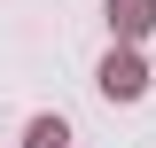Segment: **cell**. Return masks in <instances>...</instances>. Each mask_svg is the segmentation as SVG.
Listing matches in <instances>:
<instances>
[{
  "mask_svg": "<svg viewBox=\"0 0 156 148\" xmlns=\"http://www.w3.org/2000/svg\"><path fill=\"white\" fill-rule=\"evenodd\" d=\"M62 140H70V132H62V117H39V125H31V140H23V148H62Z\"/></svg>",
  "mask_w": 156,
  "mask_h": 148,
  "instance_id": "3",
  "label": "cell"
},
{
  "mask_svg": "<svg viewBox=\"0 0 156 148\" xmlns=\"http://www.w3.org/2000/svg\"><path fill=\"white\" fill-rule=\"evenodd\" d=\"M101 86H109L117 101H125V93H140V62H133V55H109V62H101Z\"/></svg>",
  "mask_w": 156,
  "mask_h": 148,
  "instance_id": "1",
  "label": "cell"
},
{
  "mask_svg": "<svg viewBox=\"0 0 156 148\" xmlns=\"http://www.w3.org/2000/svg\"><path fill=\"white\" fill-rule=\"evenodd\" d=\"M109 23L125 39H140V23H148V0H109Z\"/></svg>",
  "mask_w": 156,
  "mask_h": 148,
  "instance_id": "2",
  "label": "cell"
}]
</instances>
